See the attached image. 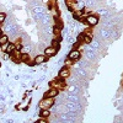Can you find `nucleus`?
Listing matches in <instances>:
<instances>
[{
    "label": "nucleus",
    "instance_id": "3",
    "mask_svg": "<svg viewBox=\"0 0 123 123\" xmlns=\"http://www.w3.org/2000/svg\"><path fill=\"white\" fill-rule=\"evenodd\" d=\"M68 58H69L71 62L79 60V59L81 58V50H79V49H76V48H73V49H71L70 52H69Z\"/></svg>",
    "mask_w": 123,
    "mask_h": 123
},
{
    "label": "nucleus",
    "instance_id": "15",
    "mask_svg": "<svg viewBox=\"0 0 123 123\" xmlns=\"http://www.w3.org/2000/svg\"><path fill=\"white\" fill-rule=\"evenodd\" d=\"M59 42H60V41H59L58 38H54L52 42H50V46H53V47H55V48L59 49V48H60V43H59Z\"/></svg>",
    "mask_w": 123,
    "mask_h": 123
},
{
    "label": "nucleus",
    "instance_id": "12",
    "mask_svg": "<svg viewBox=\"0 0 123 123\" xmlns=\"http://www.w3.org/2000/svg\"><path fill=\"white\" fill-rule=\"evenodd\" d=\"M15 49H16L15 43H10V42H9V44H7V47H6V50H5V52H6V53H9V54H11Z\"/></svg>",
    "mask_w": 123,
    "mask_h": 123
},
{
    "label": "nucleus",
    "instance_id": "9",
    "mask_svg": "<svg viewBox=\"0 0 123 123\" xmlns=\"http://www.w3.org/2000/svg\"><path fill=\"white\" fill-rule=\"evenodd\" d=\"M100 37H101L102 39H108V38L111 37V30H108L107 27L101 28V30H100Z\"/></svg>",
    "mask_w": 123,
    "mask_h": 123
},
{
    "label": "nucleus",
    "instance_id": "7",
    "mask_svg": "<svg viewBox=\"0 0 123 123\" xmlns=\"http://www.w3.org/2000/svg\"><path fill=\"white\" fill-rule=\"evenodd\" d=\"M57 52H58V48L50 46V44H49L47 48H44V54H46L47 57H54V55L57 54Z\"/></svg>",
    "mask_w": 123,
    "mask_h": 123
},
{
    "label": "nucleus",
    "instance_id": "14",
    "mask_svg": "<svg viewBox=\"0 0 123 123\" xmlns=\"http://www.w3.org/2000/svg\"><path fill=\"white\" fill-rule=\"evenodd\" d=\"M7 42H9V35L3 33L1 36H0V46L4 44V43H7Z\"/></svg>",
    "mask_w": 123,
    "mask_h": 123
},
{
    "label": "nucleus",
    "instance_id": "17",
    "mask_svg": "<svg viewBox=\"0 0 123 123\" xmlns=\"http://www.w3.org/2000/svg\"><path fill=\"white\" fill-rule=\"evenodd\" d=\"M95 5V0H86L85 6H94Z\"/></svg>",
    "mask_w": 123,
    "mask_h": 123
},
{
    "label": "nucleus",
    "instance_id": "2",
    "mask_svg": "<svg viewBox=\"0 0 123 123\" xmlns=\"http://www.w3.org/2000/svg\"><path fill=\"white\" fill-rule=\"evenodd\" d=\"M54 98H52V97H43L42 100H41V102H39V108H48V110H50L53 106H54Z\"/></svg>",
    "mask_w": 123,
    "mask_h": 123
},
{
    "label": "nucleus",
    "instance_id": "10",
    "mask_svg": "<svg viewBox=\"0 0 123 123\" xmlns=\"http://www.w3.org/2000/svg\"><path fill=\"white\" fill-rule=\"evenodd\" d=\"M90 47L92 48V49H95L96 52L100 49V47H101V42L98 39H92L91 42H90Z\"/></svg>",
    "mask_w": 123,
    "mask_h": 123
},
{
    "label": "nucleus",
    "instance_id": "18",
    "mask_svg": "<svg viewBox=\"0 0 123 123\" xmlns=\"http://www.w3.org/2000/svg\"><path fill=\"white\" fill-rule=\"evenodd\" d=\"M7 44H9V42H7V43H4V44H1V46H0V49H1V52H5V50H6V47H7Z\"/></svg>",
    "mask_w": 123,
    "mask_h": 123
},
{
    "label": "nucleus",
    "instance_id": "13",
    "mask_svg": "<svg viewBox=\"0 0 123 123\" xmlns=\"http://www.w3.org/2000/svg\"><path fill=\"white\" fill-rule=\"evenodd\" d=\"M97 15H101V16H107V15H110V12H108V10L107 9H104V7H101V9H97Z\"/></svg>",
    "mask_w": 123,
    "mask_h": 123
},
{
    "label": "nucleus",
    "instance_id": "19",
    "mask_svg": "<svg viewBox=\"0 0 123 123\" xmlns=\"http://www.w3.org/2000/svg\"><path fill=\"white\" fill-rule=\"evenodd\" d=\"M3 33H4V30H3V28H0V36H1Z\"/></svg>",
    "mask_w": 123,
    "mask_h": 123
},
{
    "label": "nucleus",
    "instance_id": "4",
    "mask_svg": "<svg viewBox=\"0 0 123 123\" xmlns=\"http://www.w3.org/2000/svg\"><path fill=\"white\" fill-rule=\"evenodd\" d=\"M47 59H48V57L46 54H37L33 58V63H35V65H41V64H44Z\"/></svg>",
    "mask_w": 123,
    "mask_h": 123
},
{
    "label": "nucleus",
    "instance_id": "6",
    "mask_svg": "<svg viewBox=\"0 0 123 123\" xmlns=\"http://www.w3.org/2000/svg\"><path fill=\"white\" fill-rule=\"evenodd\" d=\"M58 95H59V90L55 89V87H52V86L49 87V90H47L44 92V97H52V98H54Z\"/></svg>",
    "mask_w": 123,
    "mask_h": 123
},
{
    "label": "nucleus",
    "instance_id": "20",
    "mask_svg": "<svg viewBox=\"0 0 123 123\" xmlns=\"http://www.w3.org/2000/svg\"><path fill=\"white\" fill-rule=\"evenodd\" d=\"M0 101H4V96L3 95H0Z\"/></svg>",
    "mask_w": 123,
    "mask_h": 123
},
{
    "label": "nucleus",
    "instance_id": "5",
    "mask_svg": "<svg viewBox=\"0 0 123 123\" xmlns=\"http://www.w3.org/2000/svg\"><path fill=\"white\" fill-rule=\"evenodd\" d=\"M58 76L62 78V79H67V78H69V76H70V69H69V67H68V65H64L63 68L59 70Z\"/></svg>",
    "mask_w": 123,
    "mask_h": 123
},
{
    "label": "nucleus",
    "instance_id": "16",
    "mask_svg": "<svg viewBox=\"0 0 123 123\" xmlns=\"http://www.w3.org/2000/svg\"><path fill=\"white\" fill-rule=\"evenodd\" d=\"M5 20H6V14L5 12H0V25L4 24Z\"/></svg>",
    "mask_w": 123,
    "mask_h": 123
},
{
    "label": "nucleus",
    "instance_id": "8",
    "mask_svg": "<svg viewBox=\"0 0 123 123\" xmlns=\"http://www.w3.org/2000/svg\"><path fill=\"white\" fill-rule=\"evenodd\" d=\"M85 55H86V59H95L96 58V50L95 49H92L89 44L86 47V50H85Z\"/></svg>",
    "mask_w": 123,
    "mask_h": 123
},
{
    "label": "nucleus",
    "instance_id": "1",
    "mask_svg": "<svg viewBox=\"0 0 123 123\" xmlns=\"http://www.w3.org/2000/svg\"><path fill=\"white\" fill-rule=\"evenodd\" d=\"M84 22H85V25H87L89 27H95V26L98 24V16H97V15H94V14L86 15L85 18H84Z\"/></svg>",
    "mask_w": 123,
    "mask_h": 123
},
{
    "label": "nucleus",
    "instance_id": "11",
    "mask_svg": "<svg viewBox=\"0 0 123 123\" xmlns=\"http://www.w3.org/2000/svg\"><path fill=\"white\" fill-rule=\"evenodd\" d=\"M49 116H50V111L48 108H39V117L49 118Z\"/></svg>",
    "mask_w": 123,
    "mask_h": 123
}]
</instances>
